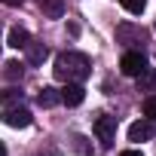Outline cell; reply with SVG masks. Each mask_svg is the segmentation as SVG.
I'll return each instance as SVG.
<instances>
[{"mask_svg": "<svg viewBox=\"0 0 156 156\" xmlns=\"http://www.w3.org/2000/svg\"><path fill=\"white\" fill-rule=\"evenodd\" d=\"M89 73H92V61L86 52L67 49L55 58V80H61V83H83Z\"/></svg>", "mask_w": 156, "mask_h": 156, "instance_id": "6da1fadb", "label": "cell"}, {"mask_svg": "<svg viewBox=\"0 0 156 156\" xmlns=\"http://www.w3.org/2000/svg\"><path fill=\"white\" fill-rule=\"evenodd\" d=\"M92 129H95V135H98L101 147H104V150H110V147H113V141H116V116H104V113H101V116L95 119V126H92Z\"/></svg>", "mask_w": 156, "mask_h": 156, "instance_id": "7a4b0ae2", "label": "cell"}, {"mask_svg": "<svg viewBox=\"0 0 156 156\" xmlns=\"http://www.w3.org/2000/svg\"><path fill=\"white\" fill-rule=\"evenodd\" d=\"M144 67H147V58H144L141 49H129V52L119 58V70H122L126 76H138V73H144Z\"/></svg>", "mask_w": 156, "mask_h": 156, "instance_id": "3957f363", "label": "cell"}, {"mask_svg": "<svg viewBox=\"0 0 156 156\" xmlns=\"http://www.w3.org/2000/svg\"><path fill=\"white\" fill-rule=\"evenodd\" d=\"M0 119H3L6 126H12V129H28L34 116H31V110H28V107L16 104V107H3V113H0Z\"/></svg>", "mask_w": 156, "mask_h": 156, "instance_id": "277c9868", "label": "cell"}, {"mask_svg": "<svg viewBox=\"0 0 156 156\" xmlns=\"http://www.w3.org/2000/svg\"><path fill=\"white\" fill-rule=\"evenodd\" d=\"M144 40H147V31H144L141 25L126 22V25L116 28V43H129V46H135V43H144Z\"/></svg>", "mask_w": 156, "mask_h": 156, "instance_id": "5b68a950", "label": "cell"}, {"mask_svg": "<svg viewBox=\"0 0 156 156\" xmlns=\"http://www.w3.org/2000/svg\"><path fill=\"white\" fill-rule=\"evenodd\" d=\"M153 119H138V122H132L129 126V141L132 144H141V141H150L153 138Z\"/></svg>", "mask_w": 156, "mask_h": 156, "instance_id": "8992f818", "label": "cell"}, {"mask_svg": "<svg viewBox=\"0 0 156 156\" xmlns=\"http://www.w3.org/2000/svg\"><path fill=\"white\" fill-rule=\"evenodd\" d=\"M83 98H86V89H83L80 83H67V86L61 89V101H64L67 107H80Z\"/></svg>", "mask_w": 156, "mask_h": 156, "instance_id": "52a82bcc", "label": "cell"}, {"mask_svg": "<svg viewBox=\"0 0 156 156\" xmlns=\"http://www.w3.org/2000/svg\"><path fill=\"white\" fill-rule=\"evenodd\" d=\"M25 49H28V64H43V61L49 58V46H46V43H34V40H31Z\"/></svg>", "mask_w": 156, "mask_h": 156, "instance_id": "ba28073f", "label": "cell"}, {"mask_svg": "<svg viewBox=\"0 0 156 156\" xmlns=\"http://www.w3.org/2000/svg\"><path fill=\"white\" fill-rule=\"evenodd\" d=\"M28 43H31V34H28L25 28H19V25H16V28H9V37H6V46H12V49H25Z\"/></svg>", "mask_w": 156, "mask_h": 156, "instance_id": "9c48e42d", "label": "cell"}, {"mask_svg": "<svg viewBox=\"0 0 156 156\" xmlns=\"http://www.w3.org/2000/svg\"><path fill=\"white\" fill-rule=\"evenodd\" d=\"M58 101H61V92H58L55 86H43L40 95H37V104H40V107H55Z\"/></svg>", "mask_w": 156, "mask_h": 156, "instance_id": "30bf717a", "label": "cell"}, {"mask_svg": "<svg viewBox=\"0 0 156 156\" xmlns=\"http://www.w3.org/2000/svg\"><path fill=\"white\" fill-rule=\"evenodd\" d=\"M22 101H25V92H22L19 86H9V89L0 92V104H3V107H16V104H22Z\"/></svg>", "mask_w": 156, "mask_h": 156, "instance_id": "8fae6325", "label": "cell"}, {"mask_svg": "<svg viewBox=\"0 0 156 156\" xmlns=\"http://www.w3.org/2000/svg\"><path fill=\"white\" fill-rule=\"evenodd\" d=\"M40 9L46 19H61L64 16V0H40Z\"/></svg>", "mask_w": 156, "mask_h": 156, "instance_id": "7c38bea8", "label": "cell"}, {"mask_svg": "<svg viewBox=\"0 0 156 156\" xmlns=\"http://www.w3.org/2000/svg\"><path fill=\"white\" fill-rule=\"evenodd\" d=\"M156 89V70L144 67V73H138V92H153Z\"/></svg>", "mask_w": 156, "mask_h": 156, "instance_id": "4fadbf2b", "label": "cell"}, {"mask_svg": "<svg viewBox=\"0 0 156 156\" xmlns=\"http://www.w3.org/2000/svg\"><path fill=\"white\" fill-rule=\"evenodd\" d=\"M3 73H6V80H22V73H25V64H19V61H6L3 64Z\"/></svg>", "mask_w": 156, "mask_h": 156, "instance_id": "5bb4252c", "label": "cell"}, {"mask_svg": "<svg viewBox=\"0 0 156 156\" xmlns=\"http://www.w3.org/2000/svg\"><path fill=\"white\" fill-rule=\"evenodd\" d=\"M119 3H122V9H126V12L141 16V12H144V6H147V0H119Z\"/></svg>", "mask_w": 156, "mask_h": 156, "instance_id": "9a60e30c", "label": "cell"}, {"mask_svg": "<svg viewBox=\"0 0 156 156\" xmlns=\"http://www.w3.org/2000/svg\"><path fill=\"white\" fill-rule=\"evenodd\" d=\"M73 150H76V153H83V156H92V144H89L83 135H73Z\"/></svg>", "mask_w": 156, "mask_h": 156, "instance_id": "2e32d148", "label": "cell"}, {"mask_svg": "<svg viewBox=\"0 0 156 156\" xmlns=\"http://www.w3.org/2000/svg\"><path fill=\"white\" fill-rule=\"evenodd\" d=\"M144 116L156 122V95H150V98H144Z\"/></svg>", "mask_w": 156, "mask_h": 156, "instance_id": "e0dca14e", "label": "cell"}, {"mask_svg": "<svg viewBox=\"0 0 156 156\" xmlns=\"http://www.w3.org/2000/svg\"><path fill=\"white\" fill-rule=\"evenodd\" d=\"M119 156H144V153H141V150H122Z\"/></svg>", "mask_w": 156, "mask_h": 156, "instance_id": "ac0fdd59", "label": "cell"}, {"mask_svg": "<svg viewBox=\"0 0 156 156\" xmlns=\"http://www.w3.org/2000/svg\"><path fill=\"white\" fill-rule=\"evenodd\" d=\"M0 3H6V6H22V0H0Z\"/></svg>", "mask_w": 156, "mask_h": 156, "instance_id": "d6986e66", "label": "cell"}, {"mask_svg": "<svg viewBox=\"0 0 156 156\" xmlns=\"http://www.w3.org/2000/svg\"><path fill=\"white\" fill-rule=\"evenodd\" d=\"M0 156H6V144L3 141H0Z\"/></svg>", "mask_w": 156, "mask_h": 156, "instance_id": "ffe728a7", "label": "cell"}]
</instances>
